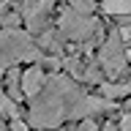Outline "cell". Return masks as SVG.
I'll use <instances>...</instances> for the list:
<instances>
[{"label": "cell", "instance_id": "6da1fadb", "mask_svg": "<svg viewBox=\"0 0 131 131\" xmlns=\"http://www.w3.org/2000/svg\"><path fill=\"white\" fill-rule=\"evenodd\" d=\"M60 27H63L66 36H71V38H85L90 30H93V22L90 19H85V16L79 14V11H66L63 19H60Z\"/></svg>", "mask_w": 131, "mask_h": 131}, {"label": "cell", "instance_id": "7a4b0ae2", "mask_svg": "<svg viewBox=\"0 0 131 131\" xmlns=\"http://www.w3.org/2000/svg\"><path fill=\"white\" fill-rule=\"evenodd\" d=\"M22 93L25 96H30V98H36L41 93V90L47 88V77H44V68L41 66H30L27 71H22Z\"/></svg>", "mask_w": 131, "mask_h": 131}, {"label": "cell", "instance_id": "3957f363", "mask_svg": "<svg viewBox=\"0 0 131 131\" xmlns=\"http://www.w3.org/2000/svg\"><path fill=\"white\" fill-rule=\"evenodd\" d=\"M101 60H104V66L112 74L120 71V66H123V47H120V36H117V33H112L109 41H106V47L101 49Z\"/></svg>", "mask_w": 131, "mask_h": 131}, {"label": "cell", "instance_id": "277c9868", "mask_svg": "<svg viewBox=\"0 0 131 131\" xmlns=\"http://www.w3.org/2000/svg\"><path fill=\"white\" fill-rule=\"evenodd\" d=\"M106 14H131V0H104Z\"/></svg>", "mask_w": 131, "mask_h": 131}, {"label": "cell", "instance_id": "5b68a950", "mask_svg": "<svg viewBox=\"0 0 131 131\" xmlns=\"http://www.w3.org/2000/svg\"><path fill=\"white\" fill-rule=\"evenodd\" d=\"M128 85H104L101 88V93L104 96H109V98H120V96H128Z\"/></svg>", "mask_w": 131, "mask_h": 131}, {"label": "cell", "instance_id": "8992f818", "mask_svg": "<svg viewBox=\"0 0 131 131\" xmlns=\"http://www.w3.org/2000/svg\"><path fill=\"white\" fill-rule=\"evenodd\" d=\"M8 131H30V123L19 120V117H11V120H8Z\"/></svg>", "mask_w": 131, "mask_h": 131}, {"label": "cell", "instance_id": "52a82bcc", "mask_svg": "<svg viewBox=\"0 0 131 131\" xmlns=\"http://www.w3.org/2000/svg\"><path fill=\"white\" fill-rule=\"evenodd\" d=\"M77 131H98V128H96V123L90 120V117H82V120L77 123Z\"/></svg>", "mask_w": 131, "mask_h": 131}, {"label": "cell", "instance_id": "ba28073f", "mask_svg": "<svg viewBox=\"0 0 131 131\" xmlns=\"http://www.w3.org/2000/svg\"><path fill=\"white\" fill-rule=\"evenodd\" d=\"M117 126H120V131H131V115H123Z\"/></svg>", "mask_w": 131, "mask_h": 131}, {"label": "cell", "instance_id": "9c48e42d", "mask_svg": "<svg viewBox=\"0 0 131 131\" xmlns=\"http://www.w3.org/2000/svg\"><path fill=\"white\" fill-rule=\"evenodd\" d=\"M101 131H120V126H115V123H106Z\"/></svg>", "mask_w": 131, "mask_h": 131}, {"label": "cell", "instance_id": "30bf717a", "mask_svg": "<svg viewBox=\"0 0 131 131\" xmlns=\"http://www.w3.org/2000/svg\"><path fill=\"white\" fill-rule=\"evenodd\" d=\"M0 131H8V123L3 120V117H0Z\"/></svg>", "mask_w": 131, "mask_h": 131}]
</instances>
